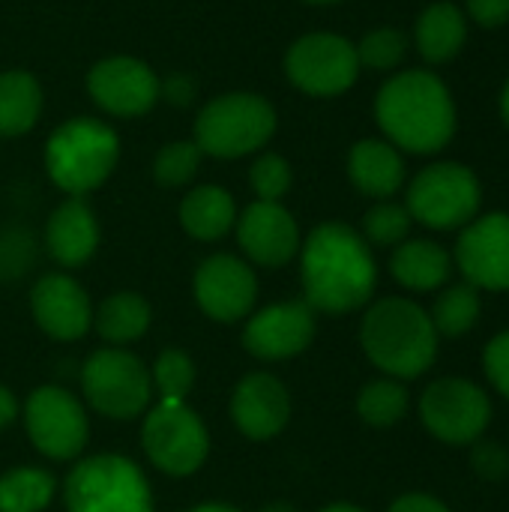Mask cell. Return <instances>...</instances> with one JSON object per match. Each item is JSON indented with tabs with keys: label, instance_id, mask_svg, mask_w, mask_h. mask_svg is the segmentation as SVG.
Masks as SVG:
<instances>
[{
	"label": "cell",
	"instance_id": "cell-1",
	"mask_svg": "<svg viewBox=\"0 0 509 512\" xmlns=\"http://www.w3.org/2000/svg\"><path fill=\"white\" fill-rule=\"evenodd\" d=\"M303 300L315 312L348 315L372 303L378 264L363 234L345 222H321L300 243Z\"/></svg>",
	"mask_w": 509,
	"mask_h": 512
},
{
	"label": "cell",
	"instance_id": "cell-2",
	"mask_svg": "<svg viewBox=\"0 0 509 512\" xmlns=\"http://www.w3.org/2000/svg\"><path fill=\"white\" fill-rule=\"evenodd\" d=\"M375 117L387 141L408 153H438L456 135V102L450 87L429 69L393 75L375 99Z\"/></svg>",
	"mask_w": 509,
	"mask_h": 512
},
{
	"label": "cell",
	"instance_id": "cell-3",
	"mask_svg": "<svg viewBox=\"0 0 509 512\" xmlns=\"http://www.w3.org/2000/svg\"><path fill=\"white\" fill-rule=\"evenodd\" d=\"M438 330L411 297H381L369 303L360 324L363 354L375 369L396 381H414L426 375L438 360Z\"/></svg>",
	"mask_w": 509,
	"mask_h": 512
},
{
	"label": "cell",
	"instance_id": "cell-4",
	"mask_svg": "<svg viewBox=\"0 0 509 512\" xmlns=\"http://www.w3.org/2000/svg\"><path fill=\"white\" fill-rule=\"evenodd\" d=\"M120 138L99 117H72L60 123L45 144V171L69 198L99 189L117 168Z\"/></svg>",
	"mask_w": 509,
	"mask_h": 512
},
{
	"label": "cell",
	"instance_id": "cell-5",
	"mask_svg": "<svg viewBox=\"0 0 509 512\" xmlns=\"http://www.w3.org/2000/svg\"><path fill=\"white\" fill-rule=\"evenodd\" d=\"M276 132V108L252 93L231 90L210 99L195 117V144L204 156L243 159L258 153Z\"/></svg>",
	"mask_w": 509,
	"mask_h": 512
},
{
	"label": "cell",
	"instance_id": "cell-6",
	"mask_svg": "<svg viewBox=\"0 0 509 512\" xmlns=\"http://www.w3.org/2000/svg\"><path fill=\"white\" fill-rule=\"evenodd\" d=\"M66 512H156L141 465L117 453L78 459L63 483Z\"/></svg>",
	"mask_w": 509,
	"mask_h": 512
},
{
	"label": "cell",
	"instance_id": "cell-7",
	"mask_svg": "<svg viewBox=\"0 0 509 512\" xmlns=\"http://www.w3.org/2000/svg\"><path fill=\"white\" fill-rule=\"evenodd\" d=\"M483 204V186L477 174L459 162H435L423 168L411 186L405 207L414 222L432 231H456L477 219Z\"/></svg>",
	"mask_w": 509,
	"mask_h": 512
},
{
	"label": "cell",
	"instance_id": "cell-8",
	"mask_svg": "<svg viewBox=\"0 0 509 512\" xmlns=\"http://www.w3.org/2000/svg\"><path fill=\"white\" fill-rule=\"evenodd\" d=\"M87 405L108 420H135L153 399L150 369L126 348H99L81 366Z\"/></svg>",
	"mask_w": 509,
	"mask_h": 512
},
{
	"label": "cell",
	"instance_id": "cell-9",
	"mask_svg": "<svg viewBox=\"0 0 509 512\" xmlns=\"http://www.w3.org/2000/svg\"><path fill=\"white\" fill-rule=\"evenodd\" d=\"M141 447L162 474L189 477L210 456V432L186 402H159L144 417Z\"/></svg>",
	"mask_w": 509,
	"mask_h": 512
},
{
	"label": "cell",
	"instance_id": "cell-10",
	"mask_svg": "<svg viewBox=\"0 0 509 512\" xmlns=\"http://www.w3.org/2000/svg\"><path fill=\"white\" fill-rule=\"evenodd\" d=\"M426 432L447 447H471L492 423V399L471 378H438L420 396Z\"/></svg>",
	"mask_w": 509,
	"mask_h": 512
},
{
	"label": "cell",
	"instance_id": "cell-11",
	"mask_svg": "<svg viewBox=\"0 0 509 512\" xmlns=\"http://www.w3.org/2000/svg\"><path fill=\"white\" fill-rule=\"evenodd\" d=\"M24 429L30 444L51 462H72L90 441V420L84 405L57 384L36 387L24 402Z\"/></svg>",
	"mask_w": 509,
	"mask_h": 512
},
{
	"label": "cell",
	"instance_id": "cell-12",
	"mask_svg": "<svg viewBox=\"0 0 509 512\" xmlns=\"http://www.w3.org/2000/svg\"><path fill=\"white\" fill-rule=\"evenodd\" d=\"M285 75L306 96H342L360 75L357 48L339 33H306L285 51Z\"/></svg>",
	"mask_w": 509,
	"mask_h": 512
},
{
	"label": "cell",
	"instance_id": "cell-13",
	"mask_svg": "<svg viewBox=\"0 0 509 512\" xmlns=\"http://www.w3.org/2000/svg\"><path fill=\"white\" fill-rule=\"evenodd\" d=\"M87 93L111 117H141L162 99V81L150 63L114 54L90 66Z\"/></svg>",
	"mask_w": 509,
	"mask_h": 512
},
{
	"label": "cell",
	"instance_id": "cell-14",
	"mask_svg": "<svg viewBox=\"0 0 509 512\" xmlns=\"http://www.w3.org/2000/svg\"><path fill=\"white\" fill-rule=\"evenodd\" d=\"M192 291L207 318L219 324H234L252 312L258 300V276L243 258L216 252L198 264Z\"/></svg>",
	"mask_w": 509,
	"mask_h": 512
},
{
	"label": "cell",
	"instance_id": "cell-15",
	"mask_svg": "<svg viewBox=\"0 0 509 512\" xmlns=\"http://www.w3.org/2000/svg\"><path fill=\"white\" fill-rule=\"evenodd\" d=\"M318 312L306 300H285L255 312L243 327V348L264 363L303 354L318 333Z\"/></svg>",
	"mask_w": 509,
	"mask_h": 512
},
{
	"label": "cell",
	"instance_id": "cell-16",
	"mask_svg": "<svg viewBox=\"0 0 509 512\" xmlns=\"http://www.w3.org/2000/svg\"><path fill=\"white\" fill-rule=\"evenodd\" d=\"M453 261L477 291H509V213L471 219L456 240Z\"/></svg>",
	"mask_w": 509,
	"mask_h": 512
},
{
	"label": "cell",
	"instance_id": "cell-17",
	"mask_svg": "<svg viewBox=\"0 0 509 512\" xmlns=\"http://www.w3.org/2000/svg\"><path fill=\"white\" fill-rule=\"evenodd\" d=\"M237 243L243 255L267 270H279L300 255V228L282 201H252L237 213Z\"/></svg>",
	"mask_w": 509,
	"mask_h": 512
},
{
	"label": "cell",
	"instance_id": "cell-18",
	"mask_svg": "<svg viewBox=\"0 0 509 512\" xmlns=\"http://www.w3.org/2000/svg\"><path fill=\"white\" fill-rule=\"evenodd\" d=\"M30 315L36 327L57 342H75L93 327V303L66 273H45L36 279L30 288Z\"/></svg>",
	"mask_w": 509,
	"mask_h": 512
},
{
	"label": "cell",
	"instance_id": "cell-19",
	"mask_svg": "<svg viewBox=\"0 0 509 512\" xmlns=\"http://www.w3.org/2000/svg\"><path fill=\"white\" fill-rule=\"evenodd\" d=\"M231 420L249 441H273L291 423V393L270 372H252L231 393Z\"/></svg>",
	"mask_w": 509,
	"mask_h": 512
},
{
	"label": "cell",
	"instance_id": "cell-20",
	"mask_svg": "<svg viewBox=\"0 0 509 512\" xmlns=\"http://www.w3.org/2000/svg\"><path fill=\"white\" fill-rule=\"evenodd\" d=\"M99 237V219L84 198H66L45 225V249L66 270L84 267L96 255Z\"/></svg>",
	"mask_w": 509,
	"mask_h": 512
},
{
	"label": "cell",
	"instance_id": "cell-21",
	"mask_svg": "<svg viewBox=\"0 0 509 512\" xmlns=\"http://www.w3.org/2000/svg\"><path fill=\"white\" fill-rule=\"evenodd\" d=\"M348 177L357 192L387 201L405 186V159L390 141L363 138L348 153Z\"/></svg>",
	"mask_w": 509,
	"mask_h": 512
},
{
	"label": "cell",
	"instance_id": "cell-22",
	"mask_svg": "<svg viewBox=\"0 0 509 512\" xmlns=\"http://www.w3.org/2000/svg\"><path fill=\"white\" fill-rule=\"evenodd\" d=\"M390 273L408 291H441L453 273V255L435 240H405L393 249Z\"/></svg>",
	"mask_w": 509,
	"mask_h": 512
},
{
	"label": "cell",
	"instance_id": "cell-23",
	"mask_svg": "<svg viewBox=\"0 0 509 512\" xmlns=\"http://www.w3.org/2000/svg\"><path fill=\"white\" fill-rule=\"evenodd\" d=\"M180 225L198 243H216L237 225L234 195L222 186L204 183L186 192L180 201Z\"/></svg>",
	"mask_w": 509,
	"mask_h": 512
},
{
	"label": "cell",
	"instance_id": "cell-24",
	"mask_svg": "<svg viewBox=\"0 0 509 512\" xmlns=\"http://www.w3.org/2000/svg\"><path fill=\"white\" fill-rule=\"evenodd\" d=\"M468 39V18L456 3H432L420 12L414 42L423 60L447 63L453 60Z\"/></svg>",
	"mask_w": 509,
	"mask_h": 512
},
{
	"label": "cell",
	"instance_id": "cell-25",
	"mask_svg": "<svg viewBox=\"0 0 509 512\" xmlns=\"http://www.w3.org/2000/svg\"><path fill=\"white\" fill-rule=\"evenodd\" d=\"M42 84L27 69L0 72V138L27 135L42 117Z\"/></svg>",
	"mask_w": 509,
	"mask_h": 512
},
{
	"label": "cell",
	"instance_id": "cell-26",
	"mask_svg": "<svg viewBox=\"0 0 509 512\" xmlns=\"http://www.w3.org/2000/svg\"><path fill=\"white\" fill-rule=\"evenodd\" d=\"M150 324L153 309L135 291H114L99 303V309H93V327L108 345L138 342L150 330Z\"/></svg>",
	"mask_w": 509,
	"mask_h": 512
},
{
	"label": "cell",
	"instance_id": "cell-27",
	"mask_svg": "<svg viewBox=\"0 0 509 512\" xmlns=\"http://www.w3.org/2000/svg\"><path fill=\"white\" fill-rule=\"evenodd\" d=\"M57 492V480L45 468H12L0 474V512H42Z\"/></svg>",
	"mask_w": 509,
	"mask_h": 512
},
{
	"label": "cell",
	"instance_id": "cell-28",
	"mask_svg": "<svg viewBox=\"0 0 509 512\" xmlns=\"http://www.w3.org/2000/svg\"><path fill=\"white\" fill-rule=\"evenodd\" d=\"M480 315H483V300H480V291L468 282H459V285H450L438 294L429 318L438 330L441 339H459V336H468L477 324H480Z\"/></svg>",
	"mask_w": 509,
	"mask_h": 512
},
{
	"label": "cell",
	"instance_id": "cell-29",
	"mask_svg": "<svg viewBox=\"0 0 509 512\" xmlns=\"http://www.w3.org/2000/svg\"><path fill=\"white\" fill-rule=\"evenodd\" d=\"M411 396L408 387L396 378H378L360 387L357 393V417L372 429H393L408 417Z\"/></svg>",
	"mask_w": 509,
	"mask_h": 512
},
{
	"label": "cell",
	"instance_id": "cell-30",
	"mask_svg": "<svg viewBox=\"0 0 509 512\" xmlns=\"http://www.w3.org/2000/svg\"><path fill=\"white\" fill-rule=\"evenodd\" d=\"M195 378V360L180 348H165L150 369V384L162 402H186L195 387Z\"/></svg>",
	"mask_w": 509,
	"mask_h": 512
},
{
	"label": "cell",
	"instance_id": "cell-31",
	"mask_svg": "<svg viewBox=\"0 0 509 512\" xmlns=\"http://www.w3.org/2000/svg\"><path fill=\"white\" fill-rule=\"evenodd\" d=\"M201 159H204V153L195 141H171L153 159V180L162 189L189 186L195 180V174L201 171Z\"/></svg>",
	"mask_w": 509,
	"mask_h": 512
},
{
	"label": "cell",
	"instance_id": "cell-32",
	"mask_svg": "<svg viewBox=\"0 0 509 512\" xmlns=\"http://www.w3.org/2000/svg\"><path fill=\"white\" fill-rule=\"evenodd\" d=\"M411 213L405 204H393V201H378L375 207L366 210L363 216V240L369 246H399L408 240L411 234Z\"/></svg>",
	"mask_w": 509,
	"mask_h": 512
},
{
	"label": "cell",
	"instance_id": "cell-33",
	"mask_svg": "<svg viewBox=\"0 0 509 512\" xmlns=\"http://www.w3.org/2000/svg\"><path fill=\"white\" fill-rule=\"evenodd\" d=\"M357 60L360 69H375V72H390L396 69L405 54H408V36L396 27H378L372 33H366L357 45Z\"/></svg>",
	"mask_w": 509,
	"mask_h": 512
},
{
	"label": "cell",
	"instance_id": "cell-34",
	"mask_svg": "<svg viewBox=\"0 0 509 512\" xmlns=\"http://www.w3.org/2000/svg\"><path fill=\"white\" fill-rule=\"evenodd\" d=\"M249 183L258 201H282L291 192L294 174L285 156L279 153H261L249 168Z\"/></svg>",
	"mask_w": 509,
	"mask_h": 512
},
{
	"label": "cell",
	"instance_id": "cell-35",
	"mask_svg": "<svg viewBox=\"0 0 509 512\" xmlns=\"http://www.w3.org/2000/svg\"><path fill=\"white\" fill-rule=\"evenodd\" d=\"M36 264V240L24 228H6L0 234V279L15 282Z\"/></svg>",
	"mask_w": 509,
	"mask_h": 512
},
{
	"label": "cell",
	"instance_id": "cell-36",
	"mask_svg": "<svg viewBox=\"0 0 509 512\" xmlns=\"http://www.w3.org/2000/svg\"><path fill=\"white\" fill-rule=\"evenodd\" d=\"M471 468L486 483H501L509 477V450L498 441L480 438L471 444Z\"/></svg>",
	"mask_w": 509,
	"mask_h": 512
},
{
	"label": "cell",
	"instance_id": "cell-37",
	"mask_svg": "<svg viewBox=\"0 0 509 512\" xmlns=\"http://www.w3.org/2000/svg\"><path fill=\"white\" fill-rule=\"evenodd\" d=\"M483 372L498 396L509 402V330L492 336L483 348Z\"/></svg>",
	"mask_w": 509,
	"mask_h": 512
},
{
	"label": "cell",
	"instance_id": "cell-38",
	"mask_svg": "<svg viewBox=\"0 0 509 512\" xmlns=\"http://www.w3.org/2000/svg\"><path fill=\"white\" fill-rule=\"evenodd\" d=\"M465 3H468L471 18L486 30L504 27L509 21V0H465Z\"/></svg>",
	"mask_w": 509,
	"mask_h": 512
},
{
	"label": "cell",
	"instance_id": "cell-39",
	"mask_svg": "<svg viewBox=\"0 0 509 512\" xmlns=\"http://www.w3.org/2000/svg\"><path fill=\"white\" fill-rule=\"evenodd\" d=\"M387 512H453L441 498L426 495V492H408L402 498H396Z\"/></svg>",
	"mask_w": 509,
	"mask_h": 512
},
{
	"label": "cell",
	"instance_id": "cell-40",
	"mask_svg": "<svg viewBox=\"0 0 509 512\" xmlns=\"http://www.w3.org/2000/svg\"><path fill=\"white\" fill-rule=\"evenodd\" d=\"M159 96H165L177 108H186L195 99V81L186 72H174L171 78L162 81V93Z\"/></svg>",
	"mask_w": 509,
	"mask_h": 512
},
{
	"label": "cell",
	"instance_id": "cell-41",
	"mask_svg": "<svg viewBox=\"0 0 509 512\" xmlns=\"http://www.w3.org/2000/svg\"><path fill=\"white\" fill-rule=\"evenodd\" d=\"M18 420V399L9 387L0 384V432L9 429Z\"/></svg>",
	"mask_w": 509,
	"mask_h": 512
},
{
	"label": "cell",
	"instance_id": "cell-42",
	"mask_svg": "<svg viewBox=\"0 0 509 512\" xmlns=\"http://www.w3.org/2000/svg\"><path fill=\"white\" fill-rule=\"evenodd\" d=\"M321 512H369V510H363V507H357V504H348V501H336V504H327Z\"/></svg>",
	"mask_w": 509,
	"mask_h": 512
},
{
	"label": "cell",
	"instance_id": "cell-43",
	"mask_svg": "<svg viewBox=\"0 0 509 512\" xmlns=\"http://www.w3.org/2000/svg\"><path fill=\"white\" fill-rule=\"evenodd\" d=\"M189 512H240L237 507H228V504H198Z\"/></svg>",
	"mask_w": 509,
	"mask_h": 512
},
{
	"label": "cell",
	"instance_id": "cell-44",
	"mask_svg": "<svg viewBox=\"0 0 509 512\" xmlns=\"http://www.w3.org/2000/svg\"><path fill=\"white\" fill-rule=\"evenodd\" d=\"M258 512H297V507L288 501H273V504H264Z\"/></svg>",
	"mask_w": 509,
	"mask_h": 512
},
{
	"label": "cell",
	"instance_id": "cell-45",
	"mask_svg": "<svg viewBox=\"0 0 509 512\" xmlns=\"http://www.w3.org/2000/svg\"><path fill=\"white\" fill-rule=\"evenodd\" d=\"M501 117H504V123L509 126V81L504 84V93H501Z\"/></svg>",
	"mask_w": 509,
	"mask_h": 512
},
{
	"label": "cell",
	"instance_id": "cell-46",
	"mask_svg": "<svg viewBox=\"0 0 509 512\" xmlns=\"http://www.w3.org/2000/svg\"><path fill=\"white\" fill-rule=\"evenodd\" d=\"M303 3H312V6H333V3H342V0H303Z\"/></svg>",
	"mask_w": 509,
	"mask_h": 512
}]
</instances>
